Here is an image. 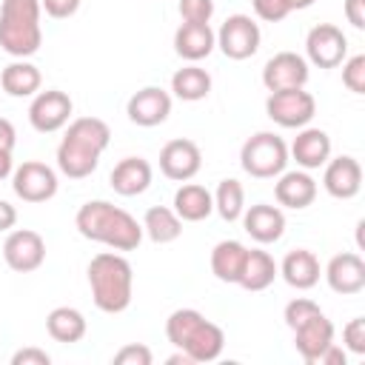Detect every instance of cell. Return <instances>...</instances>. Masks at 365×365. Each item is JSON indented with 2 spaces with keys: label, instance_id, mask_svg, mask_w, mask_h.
Instances as JSON below:
<instances>
[{
  "label": "cell",
  "instance_id": "cell-1",
  "mask_svg": "<svg viewBox=\"0 0 365 365\" xmlns=\"http://www.w3.org/2000/svg\"><path fill=\"white\" fill-rule=\"evenodd\" d=\"M74 225L80 237L103 242L111 251H134L143 242V222H137L125 208L108 200H88L80 205Z\"/></svg>",
  "mask_w": 365,
  "mask_h": 365
},
{
  "label": "cell",
  "instance_id": "cell-20",
  "mask_svg": "<svg viewBox=\"0 0 365 365\" xmlns=\"http://www.w3.org/2000/svg\"><path fill=\"white\" fill-rule=\"evenodd\" d=\"M288 157H294L302 171L322 168V165L331 160V137H328L322 128H308V125H302L299 134L294 137L291 148H288Z\"/></svg>",
  "mask_w": 365,
  "mask_h": 365
},
{
  "label": "cell",
  "instance_id": "cell-36",
  "mask_svg": "<svg viewBox=\"0 0 365 365\" xmlns=\"http://www.w3.org/2000/svg\"><path fill=\"white\" fill-rule=\"evenodd\" d=\"M342 342L351 354L365 356V317H354L345 328H342Z\"/></svg>",
  "mask_w": 365,
  "mask_h": 365
},
{
  "label": "cell",
  "instance_id": "cell-10",
  "mask_svg": "<svg viewBox=\"0 0 365 365\" xmlns=\"http://www.w3.org/2000/svg\"><path fill=\"white\" fill-rule=\"evenodd\" d=\"M11 188L23 202H46L57 194V171L40 160H26L11 171Z\"/></svg>",
  "mask_w": 365,
  "mask_h": 365
},
{
  "label": "cell",
  "instance_id": "cell-22",
  "mask_svg": "<svg viewBox=\"0 0 365 365\" xmlns=\"http://www.w3.org/2000/svg\"><path fill=\"white\" fill-rule=\"evenodd\" d=\"M274 197L279 205L302 211L317 200V180L308 171H282L277 185H274Z\"/></svg>",
  "mask_w": 365,
  "mask_h": 365
},
{
  "label": "cell",
  "instance_id": "cell-13",
  "mask_svg": "<svg viewBox=\"0 0 365 365\" xmlns=\"http://www.w3.org/2000/svg\"><path fill=\"white\" fill-rule=\"evenodd\" d=\"M202 168V151L194 140L177 137L160 148V171L174 182H188Z\"/></svg>",
  "mask_w": 365,
  "mask_h": 365
},
{
  "label": "cell",
  "instance_id": "cell-25",
  "mask_svg": "<svg viewBox=\"0 0 365 365\" xmlns=\"http://www.w3.org/2000/svg\"><path fill=\"white\" fill-rule=\"evenodd\" d=\"M214 211V197L205 185L200 182H182L174 194V214L182 222H200L205 217H211Z\"/></svg>",
  "mask_w": 365,
  "mask_h": 365
},
{
  "label": "cell",
  "instance_id": "cell-28",
  "mask_svg": "<svg viewBox=\"0 0 365 365\" xmlns=\"http://www.w3.org/2000/svg\"><path fill=\"white\" fill-rule=\"evenodd\" d=\"M40 83H43V74L29 60H14L0 71V88L9 97H34L40 91Z\"/></svg>",
  "mask_w": 365,
  "mask_h": 365
},
{
  "label": "cell",
  "instance_id": "cell-35",
  "mask_svg": "<svg viewBox=\"0 0 365 365\" xmlns=\"http://www.w3.org/2000/svg\"><path fill=\"white\" fill-rule=\"evenodd\" d=\"M177 9L182 23H211L214 17V0H180Z\"/></svg>",
  "mask_w": 365,
  "mask_h": 365
},
{
  "label": "cell",
  "instance_id": "cell-2",
  "mask_svg": "<svg viewBox=\"0 0 365 365\" xmlns=\"http://www.w3.org/2000/svg\"><path fill=\"white\" fill-rule=\"evenodd\" d=\"M111 143V128L100 117H77L68 123L60 145H57V168L68 180L88 177L97 165L103 151Z\"/></svg>",
  "mask_w": 365,
  "mask_h": 365
},
{
  "label": "cell",
  "instance_id": "cell-12",
  "mask_svg": "<svg viewBox=\"0 0 365 365\" xmlns=\"http://www.w3.org/2000/svg\"><path fill=\"white\" fill-rule=\"evenodd\" d=\"M3 259L11 271L31 274L46 262V240L31 228H14L3 242Z\"/></svg>",
  "mask_w": 365,
  "mask_h": 365
},
{
  "label": "cell",
  "instance_id": "cell-44",
  "mask_svg": "<svg viewBox=\"0 0 365 365\" xmlns=\"http://www.w3.org/2000/svg\"><path fill=\"white\" fill-rule=\"evenodd\" d=\"M14 222H17V211H14V205L6 202V200H0V231H11Z\"/></svg>",
  "mask_w": 365,
  "mask_h": 365
},
{
  "label": "cell",
  "instance_id": "cell-39",
  "mask_svg": "<svg viewBox=\"0 0 365 365\" xmlns=\"http://www.w3.org/2000/svg\"><path fill=\"white\" fill-rule=\"evenodd\" d=\"M40 6H43V11H46L48 17L66 20V17H71V14L80 9V0H40Z\"/></svg>",
  "mask_w": 365,
  "mask_h": 365
},
{
  "label": "cell",
  "instance_id": "cell-18",
  "mask_svg": "<svg viewBox=\"0 0 365 365\" xmlns=\"http://www.w3.org/2000/svg\"><path fill=\"white\" fill-rule=\"evenodd\" d=\"M242 228L251 240H257L259 245L277 242L285 234V214L279 205H268V202H257L251 208L242 211Z\"/></svg>",
  "mask_w": 365,
  "mask_h": 365
},
{
  "label": "cell",
  "instance_id": "cell-11",
  "mask_svg": "<svg viewBox=\"0 0 365 365\" xmlns=\"http://www.w3.org/2000/svg\"><path fill=\"white\" fill-rule=\"evenodd\" d=\"M305 54L317 68H336L348 57V37L334 23H317L305 37Z\"/></svg>",
  "mask_w": 365,
  "mask_h": 365
},
{
  "label": "cell",
  "instance_id": "cell-17",
  "mask_svg": "<svg viewBox=\"0 0 365 365\" xmlns=\"http://www.w3.org/2000/svg\"><path fill=\"white\" fill-rule=\"evenodd\" d=\"M322 185L334 200H351L359 194L362 188V165L356 157L342 154L325 163V174H322Z\"/></svg>",
  "mask_w": 365,
  "mask_h": 365
},
{
  "label": "cell",
  "instance_id": "cell-26",
  "mask_svg": "<svg viewBox=\"0 0 365 365\" xmlns=\"http://www.w3.org/2000/svg\"><path fill=\"white\" fill-rule=\"evenodd\" d=\"M277 274H279V265L274 262V257H271L268 251H262V248H248L237 285H242L245 291H265V288L277 279Z\"/></svg>",
  "mask_w": 365,
  "mask_h": 365
},
{
  "label": "cell",
  "instance_id": "cell-27",
  "mask_svg": "<svg viewBox=\"0 0 365 365\" xmlns=\"http://www.w3.org/2000/svg\"><path fill=\"white\" fill-rule=\"evenodd\" d=\"M46 331H48V336H51L54 342L71 345V342H80V339L86 336L88 322H86L83 311H77V308H71V305H57V308H51L48 317H46Z\"/></svg>",
  "mask_w": 365,
  "mask_h": 365
},
{
  "label": "cell",
  "instance_id": "cell-9",
  "mask_svg": "<svg viewBox=\"0 0 365 365\" xmlns=\"http://www.w3.org/2000/svg\"><path fill=\"white\" fill-rule=\"evenodd\" d=\"M71 111H74V103H71V97L66 91L46 88V91L34 94V100L29 106V123L40 134H54L63 125H68Z\"/></svg>",
  "mask_w": 365,
  "mask_h": 365
},
{
  "label": "cell",
  "instance_id": "cell-31",
  "mask_svg": "<svg viewBox=\"0 0 365 365\" xmlns=\"http://www.w3.org/2000/svg\"><path fill=\"white\" fill-rule=\"evenodd\" d=\"M143 234H148V240L157 245L174 242L182 234V220L168 205H151L143 217Z\"/></svg>",
  "mask_w": 365,
  "mask_h": 365
},
{
  "label": "cell",
  "instance_id": "cell-41",
  "mask_svg": "<svg viewBox=\"0 0 365 365\" xmlns=\"http://www.w3.org/2000/svg\"><path fill=\"white\" fill-rule=\"evenodd\" d=\"M345 20L354 29H365V0H345Z\"/></svg>",
  "mask_w": 365,
  "mask_h": 365
},
{
  "label": "cell",
  "instance_id": "cell-7",
  "mask_svg": "<svg viewBox=\"0 0 365 365\" xmlns=\"http://www.w3.org/2000/svg\"><path fill=\"white\" fill-rule=\"evenodd\" d=\"M265 114L282 125V128H302L314 120L317 114V100L305 88H285V91H271L265 100Z\"/></svg>",
  "mask_w": 365,
  "mask_h": 365
},
{
  "label": "cell",
  "instance_id": "cell-40",
  "mask_svg": "<svg viewBox=\"0 0 365 365\" xmlns=\"http://www.w3.org/2000/svg\"><path fill=\"white\" fill-rule=\"evenodd\" d=\"M51 356L43 348H20L11 356V365H48Z\"/></svg>",
  "mask_w": 365,
  "mask_h": 365
},
{
  "label": "cell",
  "instance_id": "cell-32",
  "mask_svg": "<svg viewBox=\"0 0 365 365\" xmlns=\"http://www.w3.org/2000/svg\"><path fill=\"white\" fill-rule=\"evenodd\" d=\"M211 197H214V211L225 222H234V220L242 217V211H245V188H242L240 180H234V177L220 180V185H217V191Z\"/></svg>",
  "mask_w": 365,
  "mask_h": 365
},
{
  "label": "cell",
  "instance_id": "cell-33",
  "mask_svg": "<svg viewBox=\"0 0 365 365\" xmlns=\"http://www.w3.org/2000/svg\"><path fill=\"white\" fill-rule=\"evenodd\" d=\"M322 308L314 302V299H305V297H297V299H291L288 305H285V311H282V319H285V325L294 331V328H299L302 322H308L311 317H317Z\"/></svg>",
  "mask_w": 365,
  "mask_h": 365
},
{
  "label": "cell",
  "instance_id": "cell-30",
  "mask_svg": "<svg viewBox=\"0 0 365 365\" xmlns=\"http://www.w3.org/2000/svg\"><path fill=\"white\" fill-rule=\"evenodd\" d=\"M245 254H248V248L240 240L217 242L214 251H211V274L220 282H237L240 271H242V262H245Z\"/></svg>",
  "mask_w": 365,
  "mask_h": 365
},
{
  "label": "cell",
  "instance_id": "cell-8",
  "mask_svg": "<svg viewBox=\"0 0 365 365\" xmlns=\"http://www.w3.org/2000/svg\"><path fill=\"white\" fill-rule=\"evenodd\" d=\"M259 26L248 14H231L217 31V46L228 60H248L259 48Z\"/></svg>",
  "mask_w": 365,
  "mask_h": 365
},
{
  "label": "cell",
  "instance_id": "cell-6",
  "mask_svg": "<svg viewBox=\"0 0 365 365\" xmlns=\"http://www.w3.org/2000/svg\"><path fill=\"white\" fill-rule=\"evenodd\" d=\"M240 165L257 180H274L288 165V145L274 131H257L240 148Z\"/></svg>",
  "mask_w": 365,
  "mask_h": 365
},
{
  "label": "cell",
  "instance_id": "cell-5",
  "mask_svg": "<svg viewBox=\"0 0 365 365\" xmlns=\"http://www.w3.org/2000/svg\"><path fill=\"white\" fill-rule=\"evenodd\" d=\"M40 0H3L0 6V48L11 57H31L43 43Z\"/></svg>",
  "mask_w": 365,
  "mask_h": 365
},
{
  "label": "cell",
  "instance_id": "cell-23",
  "mask_svg": "<svg viewBox=\"0 0 365 365\" xmlns=\"http://www.w3.org/2000/svg\"><path fill=\"white\" fill-rule=\"evenodd\" d=\"M151 177H154V171H151L148 160H143V157H123L111 168L108 182H111V188L120 197H137V194H143L151 185Z\"/></svg>",
  "mask_w": 365,
  "mask_h": 365
},
{
  "label": "cell",
  "instance_id": "cell-45",
  "mask_svg": "<svg viewBox=\"0 0 365 365\" xmlns=\"http://www.w3.org/2000/svg\"><path fill=\"white\" fill-rule=\"evenodd\" d=\"M14 171V160H11V151H0V180L11 177Z\"/></svg>",
  "mask_w": 365,
  "mask_h": 365
},
{
  "label": "cell",
  "instance_id": "cell-43",
  "mask_svg": "<svg viewBox=\"0 0 365 365\" xmlns=\"http://www.w3.org/2000/svg\"><path fill=\"white\" fill-rule=\"evenodd\" d=\"M345 359H348L345 351H342L336 342H331V345L322 351V356L317 359V365H345Z\"/></svg>",
  "mask_w": 365,
  "mask_h": 365
},
{
  "label": "cell",
  "instance_id": "cell-34",
  "mask_svg": "<svg viewBox=\"0 0 365 365\" xmlns=\"http://www.w3.org/2000/svg\"><path fill=\"white\" fill-rule=\"evenodd\" d=\"M342 86L354 94H365V54L342 60Z\"/></svg>",
  "mask_w": 365,
  "mask_h": 365
},
{
  "label": "cell",
  "instance_id": "cell-4",
  "mask_svg": "<svg viewBox=\"0 0 365 365\" xmlns=\"http://www.w3.org/2000/svg\"><path fill=\"white\" fill-rule=\"evenodd\" d=\"M165 336L174 348L185 351L191 362H214L225 348V334L217 322L205 319L197 308H177L165 319Z\"/></svg>",
  "mask_w": 365,
  "mask_h": 365
},
{
  "label": "cell",
  "instance_id": "cell-29",
  "mask_svg": "<svg viewBox=\"0 0 365 365\" xmlns=\"http://www.w3.org/2000/svg\"><path fill=\"white\" fill-rule=\"evenodd\" d=\"M171 91H174V97L185 100V103H200L211 94V74L205 68H200L197 63L182 66L171 74Z\"/></svg>",
  "mask_w": 365,
  "mask_h": 365
},
{
  "label": "cell",
  "instance_id": "cell-19",
  "mask_svg": "<svg viewBox=\"0 0 365 365\" xmlns=\"http://www.w3.org/2000/svg\"><path fill=\"white\" fill-rule=\"evenodd\" d=\"M331 342H334V322L322 311L308 322H302L299 328H294V348L308 365H317V359Z\"/></svg>",
  "mask_w": 365,
  "mask_h": 365
},
{
  "label": "cell",
  "instance_id": "cell-46",
  "mask_svg": "<svg viewBox=\"0 0 365 365\" xmlns=\"http://www.w3.org/2000/svg\"><path fill=\"white\" fill-rule=\"evenodd\" d=\"M285 3H288V9H291V11H299V9L314 6V0H285Z\"/></svg>",
  "mask_w": 365,
  "mask_h": 365
},
{
  "label": "cell",
  "instance_id": "cell-37",
  "mask_svg": "<svg viewBox=\"0 0 365 365\" xmlns=\"http://www.w3.org/2000/svg\"><path fill=\"white\" fill-rule=\"evenodd\" d=\"M251 3H254L257 17L265 20V23H279V20H285L291 14L285 0H251Z\"/></svg>",
  "mask_w": 365,
  "mask_h": 365
},
{
  "label": "cell",
  "instance_id": "cell-15",
  "mask_svg": "<svg viewBox=\"0 0 365 365\" xmlns=\"http://www.w3.org/2000/svg\"><path fill=\"white\" fill-rule=\"evenodd\" d=\"M125 114H128V120L134 125L154 128V125L168 120V114H171V94L165 88H160V86H145L137 94H131V100L125 106Z\"/></svg>",
  "mask_w": 365,
  "mask_h": 365
},
{
  "label": "cell",
  "instance_id": "cell-14",
  "mask_svg": "<svg viewBox=\"0 0 365 365\" xmlns=\"http://www.w3.org/2000/svg\"><path fill=\"white\" fill-rule=\"evenodd\" d=\"M308 60L297 51H279L274 54L262 68V86L268 91H285V88H305L308 83Z\"/></svg>",
  "mask_w": 365,
  "mask_h": 365
},
{
  "label": "cell",
  "instance_id": "cell-16",
  "mask_svg": "<svg viewBox=\"0 0 365 365\" xmlns=\"http://www.w3.org/2000/svg\"><path fill=\"white\" fill-rule=\"evenodd\" d=\"M325 282L334 294L354 297L365 288V259L354 251L334 254L325 265Z\"/></svg>",
  "mask_w": 365,
  "mask_h": 365
},
{
  "label": "cell",
  "instance_id": "cell-38",
  "mask_svg": "<svg viewBox=\"0 0 365 365\" xmlns=\"http://www.w3.org/2000/svg\"><path fill=\"white\" fill-rule=\"evenodd\" d=\"M114 362L117 365H151V351L140 342H131V345H123L114 354Z\"/></svg>",
  "mask_w": 365,
  "mask_h": 365
},
{
  "label": "cell",
  "instance_id": "cell-42",
  "mask_svg": "<svg viewBox=\"0 0 365 365\" xmlns=\"http://www.w3.org/2000/svg\"><path fill=\"white\" fill-rule=\"evenodd\" d=\"M14 143H17V131L11 120L0 117V151H14Z\"/></svg>",
  "mask_w": 365,
  "mask_h": 365
},
{
  "label": "cell",
  "instance_id": "cell-24",
  "mask_svg": "<svg viewBox=\"0 0 365 365\" xmlns=\"http://www.w3.org/2000/svg\"><path fill=\"white\" fill-rule=\"evenodd\" d=\"M279 274H282V279H285L291 288L308 291V288H314V285L319 282L322 268H319V259H317L314 251H308V248H294V251H288V254L282 257Z\"/></svg>",
  "mask_w": 365,
  "mask_h": 365
},
{
  "label": "cell",
  "instance_id": "cell-21",
  "mask_svg": "<svg viewBox=\"0 0 365 365\" xmlns=\"http://www.w3.org/2000/svg\"><path fill=\"white\" fill-rule=\"evenodd\" d=\"M217 46V34L208 23H180V29L174 31V51L188 60V63H200L205 60Z\"/></svg>",
  "mask_w": 365,
  "mask_h": 365
},
{
  "label": "cell",
  "instance_id": "cell-3",
  "mask_svg": "<svg viewBox=\"0 0 365 365\" xmlns=\"http://www.w3.org/2000/svg\"><path fill=\"white\" fill-rule=\"evenodd\" d=\"M88 288L91 299L103 314H120L131 305L134 271L131 262L117 251H100L88 262Z\"/></svg>",
  "mask_w": 365,
  "mask_h": 365
}]
</instances>
